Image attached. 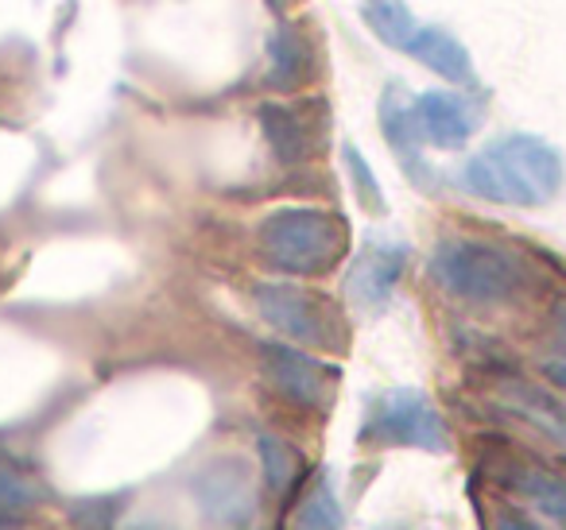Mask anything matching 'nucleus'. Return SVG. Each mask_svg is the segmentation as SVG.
Returning a JSON list of instances; mask_svg holds the SVG:
<instances>
[{
    "label": "nucleus",
    "instance_id": "nucleus-1",
    "mask_svg": "<svg viewBox=\"0 0 566 530\" xmlns=\"http://www.w3.org/2000/svg\"><path fill=\"white\" fill-rule=\"evenodd\" d=\"M566 167L555 144L532 132L496 136L493 144L478 148L458 171L465 194L493 205H516V210H535L547 205L563 190Z\"/></svg>",
    "mask_w": 566,
    "mask_h": 530
},
{
    "label": "nucleus",
    "instance_id": "nucleus-2",
    "mask_svg": "<svg viewBox=\"0 0 566 530\" xmlns=\"http://www.w3.org/2000/svg\"><path fill=\"white\" fill-rule=\"evenodd\" d=\"M256 248L272 272L315 279L342 264L349 248L346 221L318 205H280L256 229Z\"/></svg>",
    "mask_w": 566,
    "mask_h": 530
},
{
    "label": "nucleus",
    "instance_id": "nucleus-3",
    "mask_svg": "<svg viewBox=\"0 0 566 530\" xmlns=\"http://www.w3.org/2000/svg\"><path fill=\"white\" fill-rule=\"evenodd\" d=\"M427 272L447 295L473 306L512 303L527 287V267L509 248L478 236H442L427 259Z\"/></svg>",
    "mask_w": 566,
    "mask_h": 530
},
{
    "label": "nucleus",
    "instance_id": "nucleus-4",
    "mask_svg": "<svg viewBox=\"0 0 566 530\" xmlns=\"http://www.w3.org/2000/svg\"><path fill=\"white\" fill-rule=\"evenodd\" d=\"M361 442L377 449H447V422L434 411V403L416 388H396L373 399L365 414Z\"/></svg>",
    "mask_w": 566,
    "mask_h": 530
},
{
    "label": "nucleus",
    "instance_id": "nucleus-5",
    "mask_svg": "<svg viewBox=\"0 0 566 530\" xmlns=\"http://www.w3.org/2000/svg\"><path fill=\"white\" fill-rule=\"evenodd\" d=\"M260 318L303 349H338L342 344V318L323 295L295 283H260L252 290Z\"/></svg>",
    "mask_w": 566,
    "mask_h": 530
},
{
    "label": "nucleus",
    "instance_id": "nucleus-6",
    "mask_svg": "<svg viewBox=\"0 0 566 530\" xmlns=\"http://www.w3.org/2000/svg\"><path fill=\"white\" fill-rule=\"evenodd\" d=\"M260 368H264L268 383L280 391L287 403L307 406V411H323L334 399L342 372L331 360L311 357L303 344L292 341H264L260 344Z\"/></svg>",
    "mask_w": 566,
    "mask_h": 530
},
{
    "label": "nucleus",
    "instance_id": "nucleus-7",
    "mask_svg": "<svg viewBox=\"0 0 566 530\" xmlns=\"http://www.w3.org/2000/svg\"><path fill=\"white\" fill-rule=\"evenodd\" d=\"M264 140L280 163H307L323 151L326 105L323 102H268L256 109Z\"/></svg>",
    "mask_w": 566,
    "mask_h": 530
},
{
    "label": "nucleus",
    "instance_id": "nucleus-8",
    "mask_svg": "<svg viewBox=\"0 0 566 530\" xmlns=\"http://www.w3.org/2000/svg\"><path fill=\"white\" fill-rule=\"evenodd\" d=\"M408 256H411V248L400 236H385V233L365 236L354 264H349V272H346L349 303H354L357 310H385L396 283L403 279Z\"/></svg>",
    "mask_w": 566,
    "mask_h": 530
},
{
    "label": "nucleus",
    "instance_id": "nucleus-9",
    "mask_svg": "<svg viewBox=\"0 0 566 530\" xmlns=\"http://www.w3.org/2000/svg\"><path fill=\"white\" fill-rule=\"evenodd\" d=\"M416 117L431 148L458 151L481 128V105L458 89H427L416 97Z\"/></svg>",
    "mask_w": 566,
    "mask_h": 530
},
{
    "label": "nucleus",
    "instance_id": "nucleus-10",
    "mask_svg": "<svg viewBox=\"0 0 566 530\" xmlns=\"http://www.w3.org/2000/svg\"><path fill=\"white\" fill-rule=\"evenodd\" d=\"M380 132H385L392 156L411 174V182H431V163H427V136L416 117V97H408L400 86H388L380 94Z\"/></svg>",
    "mask_w": 566,
    "mask_h": 530
},
{
    "label": "nucleus",
    "instance_id": "nucleus-11",
    "mask_svg": "<svg viewBox=\"0 0 566 530\" xmlns=\"http://www.w3.org/2000/svg\"><path fill=\"white\" fill-rule=\"evenodd\" d=\"M403 55L416 59L419 66H427L431 74H439L450 86H473V63L470 51L458 35H450L447 28L419 24V32L411 35V43L403 47Z\"/></svg>",
    "mask_w": 566,
    "mask_h": 530
},
{
    "label": "nucleus",
    "instance_id": "nucleus-12",
    "mask_svg": "<svg viewBox=\"0 0 566 530\" xmlns=\"http://www.w3.org/2000/svg\"><path fill=\"white\" fill-rule=\"evenodd\" d=\"M311 71H315V55H311L307 35L300 32L295 20H280L275 32L268 35V86L300 89L307 86Z\"/></svg>",
    "mask_w": 566,
    "mask_h": 530
},
{
    "label": "nucleus",
    "instance_id": "nucleus-13",
    "mask_svg": "<svg viewBox=\"0 0 566 530\" xmlns=\"http://www.w3.org/2000/svg\"><path fill=\"white\" fill-rule=\"evenodd\" d=\"M504 406L516 411L524 422H532L535 430L551 434L555 442H566V406L558 403L551 391L535 388V383H504Z\"/></svg>",
    "mask_w": 566,
    "mask_h": 530
},
{
    "label": "nucleus",
    "instance_id": "nucleus-14",
    "mask_svg": "<svg viewBox=\"0 0 566 530\" xmlns=\"http://www.w3.org/2000/svg\"><path fill=\"white\" fill-rule=\"evenodd\" d=\"M361 20L392 51H403L411 43V35L419 32V20L408 9V0H361Z\"/></svg>",
    "mask_w": 566,
    "mask_h": 530
},
{
    "label": "nucleus",
    "instance_id": "nucleus-15",
    "mask_svg": "<svg viewBox=\"0 0 566 530\" xmlns=\"http://www.w3.org/2000/svg\"><path fill=\"white\" fill-rule=\"evenodd\" d=\"M206 496H210V511L218 519H244L252 507V488L241 465H218L206 476Z\"/></svg>",
    "mask_w": 566,
    "mask_h": 530
},
{
    "label": "nucleus",
    "instance_id": "nucleus-16",
    "mask_svg": "<svg viewBox=\"0 0 566 530\" xmlns=\"http://www.w3.org/2000/svg\"><path fill=\"white\" fill-rule=\"evenodd\" d=\"M256 449H260V468H264V480L272 491H287L303 473V460L292 445L283 442V437H272V434H260L256 437Z\"/></svg>",
    "mask_w": 566,
    "mask_h": 530
},
{
    "label": "nucleus",
    "instance_id": "nucleus-17",
    "mask_svg": "<svg viewBox=\"0 0 566 530\" xmlns=\"http://www.w3.org/2000/svg\"><path fill=\"white\" fill-rule=\"evenodd\" d=\"M516 488L547 515L551 522L566 530V480L563 476H551V473H539V468H524L516 473Z\"/></svg>",
    "mask_w": 566,
    "mask_h": 530
},
{
    "label": "nucleus",
    "instance_id": "nucleus-18",
    "mask_svg": "<svg viewBox=\"0 0 566 530\" xmlns=\"http://www.w3.org/2000/svg\"><path fill=\"white\" fill-rule=\"evenodd\" d=\"M346 527V515H342V504L334 496V488L323 480L311 484V491L303 496L300 515H295V530H342Z\"/></svg>",
    "mask_w": 566,
    "mask_h": 530
},
{
    "label": "nucleus",
    "instance_id": "nucleus-19",
    "mask_svg": "<svg viewBox=\"0 0 566 530\" xmlns=\"http://www.w3.org/2000/svg\"><path fill=\"white\" fill-rule=\"evenodd\" d=\"M342 159H346L349 182H354V198L365 205V213H385V205H388L385 190H380L377 174H373L369 159L361 156V148H357V144H346V148H342Z\"/></svg>",
    "mask_w": 566,
    "mask_h": 530
},
{
    "label": "nucleus",
    "instance_id": "nucleus-20",
    "mask_svg": "<svg viewBox=\"0 0 566 530\" xmlns=\"http://www.w3.org/2000/svg\"><path fill=\"white\" fill-rule=\"evenodd\" d=\"M43 499V488L17 468L9 457H0V507L4 511H24V507H35Z\"/></svg>",
    "mask_w": 566,
    "mask_h": 530
},
{
    "label": "nucleus",
    "instance_id": "nucleus-21",
    "mask_svg": "<svg viewBox=\"0 0 566 530\" xmlns=\"http://www.w3.org/2000/svg\"><path fill=\"white\" fill-rule=\"evenodd\" d=\"M496 530H543L539 522H532V519H524V515H501L496 519Z\"/></svg>",
    "mask_w": 566,
    "mask_h": 530
},
{
    "label": "nucleus",
    "instance_id": "nucleus-22",
    "mask_svg": "<svg viewBox=\"0 0 566 530\" xmlns=\"http://www.w3.org/2000/svg\"><path fill=\"white\" fill-rule=\"evenodd\" d=\"M543 372H547V380L555 383V388L566 391V357H551L547 364H543Z\"/></svg>",
    "mask_w": 566,
    "mask_h": 530
},
{
    "label": "nucleus",
    "instance_id": "nucleus-23",
    "mask_svg": "<svg viewBox=\"0 0 566 530\" xmlns=\"http://www.w3.org/2000/svg\"><path fill=\"white\" fill-rule=\"evenodd\" d=\"M555 333H558V341L566 344V303L555 306Z\"/></svg>",
    "mask_w": 566,
    "mask_h": 530
},
{
    "label": "nucleus",
    "instance_id": "nucleus-24",
    "mask_svg": "<svg viewBox=\"0 0 566 530\" xmlns=\"http://www.w3.org/2000/svg\"><path fill=\"white\" fill-rule=\"evenodd\" d=\"M17 527V511H4V507H0V530H12Z\"/></svg>",
    "mask_w": 566,
    "mask_h": 530
}]
</instances>
